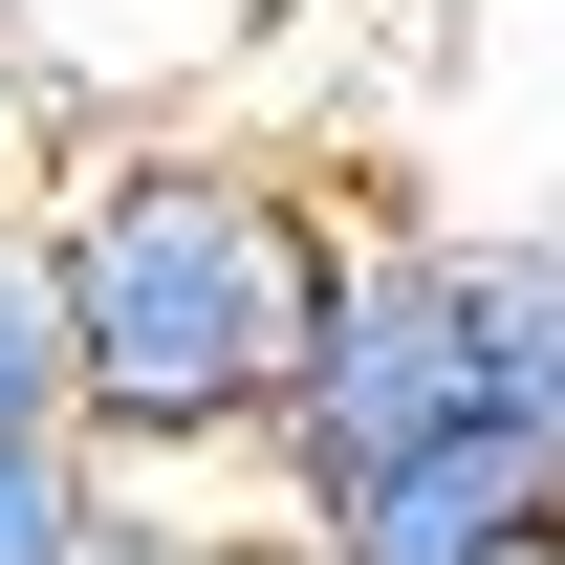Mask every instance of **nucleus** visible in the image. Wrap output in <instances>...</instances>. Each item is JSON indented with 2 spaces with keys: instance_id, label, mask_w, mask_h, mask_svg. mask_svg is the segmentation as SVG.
<instances>
[{
  "instance_id": "f257e3e1",
  "label": "nucleus",
  "mask_w": 565,
  "mask_h": 565,
  "mask_svg": "<svg viewBox=\"0 0 565 565\" xmlns=\"http://www.w3.org/2000/svg\"><path fill=\"white\" fill-rule=\"evenodd\" d=\"M44 327H66V457L131 479V457H262L282 370L327 327L370 217L305 196L282 152H196V131H131L44 174Z\"/></svg>"
},
{
  "instance_id": "f03ea898",
  "label": "nucleus",
  "mask_w": 565,
  "mask_h": 565,
  "mask_svg": "<svg viewBox=\"0 0 565 565\" xmlns=\"http://www.w3.org/2000/svg\"><path fill=\"white\" fill-rule=\"evenodd\" d=\"M282 522H327V500L414 479V457H500L479 435V327H457V239H349V282H327V327H305V370H282Z\"/></svg>"
},
{
  "instance_id": "7ed1b4c3",
  "label": "nucleus",
  "mask_w": 565,
  "mask_h": 565,
  "mask_svg": "<svg viewBox=\"0 0 565 565\" xmlns=\"http://www.w3.org/2000/svg\"><path fill=\"white\" fill-rule=\"evenodd\" d=\"M457 327H479V435L565 479V217L457 239Z\"/></svg>"
},
{
  "instance_id": "20e7f679",
  "label": "nucleus",
  "mask_w": 565,
  "mask_h": 565,
  "mask_svg": "<svg viewBox=\"0 0 565 565\" xmlns=\"http://www.w3.org/2000/svg\"><path fill=\"white\" fill-rule=\"evenodd\" d=\"M0 565H131V500L44 435V457H0Z\"/></svg>"
},
{
  "instance_id": "39448f33",
  "label": "nucleus",
  "mask_w": 565,
  "mask_h": 565,
  "mask_svg": "<svg viewBox=\"0 0 565 565\" xmlns=\"http://www.w3.org/2000/svg\"><path fill=\"white\" fill-rule=\"evenodd\" d=\"M66 435V327H44V239L0 217V457H44Z\"/></svg>"
}]
</instances>
